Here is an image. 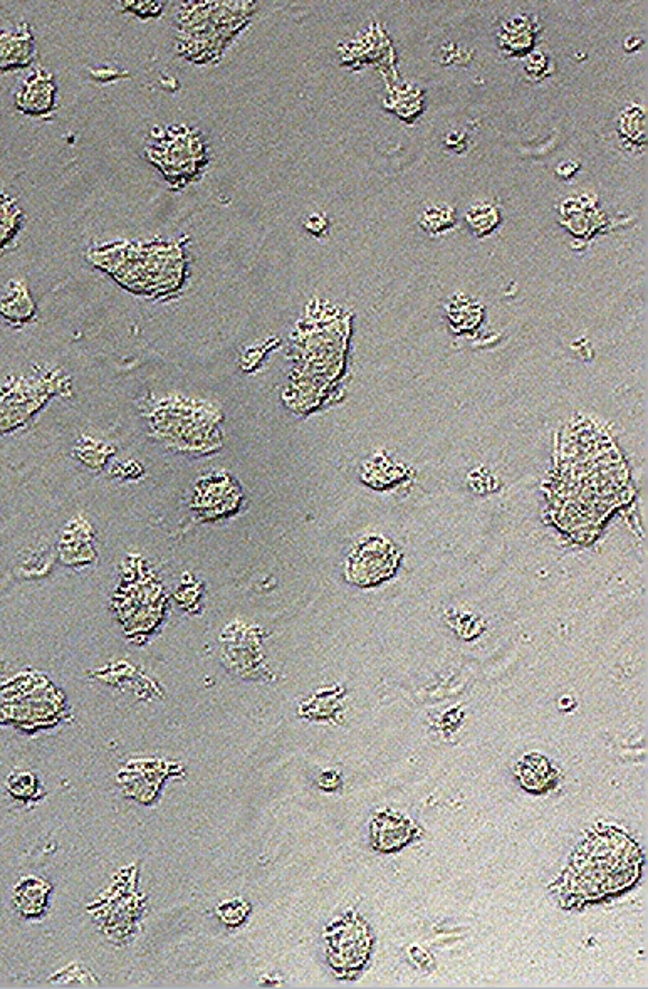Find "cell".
<instances>
[{
	"label": "cell",
	"instance_id": "cell-1",
	"mask_svg": "<svg viewBox=\"0 0 648 989\" xmlns=\"http://www.w3.org/2000/svg\"><path fill=\"white\" fill-rule=\"evenodd\" d=\"M251 2H187L177 14L178 51L194 63H212L249 17Z\"/></svg>",
	"mask_w": 648,
	"mask_h": 989
},
{
	"label": "cell",
	"instance_id": "cell-2",
	"mask_svg": "<svg viewBox=\"0 0 648 989\" xmlns=\"http://www.w3.org/2000/svg\"><path fill=\"white\" fill-rule=\"evenodd\" d=\"M620 833L613 830L612 833H601L593 840L585 843L571 865L570 875H568V885L570 889L578 890L585 901L595 899L603 894L617 892V890L627 887L635 880V875L625 874V872H635L638 874V853L637 848L632 847L622 855L617 852L628 842H625L612 853V859H608V853L612 852L613 845L617 842Z\"/></svg>",
	"mask_w": 648,
	"mask_h": 989
},
{
	"label": "cell",
	"instance_id": "cell-3",
	"mask_svg": "<svg viewBox=\"0 0 648 989\" xmlns=\"http://www.w3.org/2000/svg\"><path fill=\"white\" fill-rule=\"evenodd\" d=\"M145 155L173 187L192 182L207 165L209 147L204 133L187 125L153 128L145 143Z\"/></svg>",
	"mask_w": 648,
	"mask_h": 989
},
{
	"label": "cell",
	"instance_id": "cell-4",
	"mask_svg": "<svg viewBox=\"0 0 648 989\" xmlns=\"http://www.w3.org/2000/svg\"><path fill=\"white\" fill-rule=\"evenodd\" d=\"M400 553L383 536H368L351 551L346 578L358 587H375L397 570Z\"/></svg>",
	"mask_w": 648,
	"mask_h": 989
},
{
	"label": "cell",
	"instance_id": "cell-5",
	"mask_svg": "<svg viewBox=\"0 0 648 989\" xmlns=\"http://www.w3.org/2000/svg\"><path fill=\"white\" fill-rule=\"evenodd\" d=\"M242 494L237 482L227 472L202 477L194 487V506L205 519H217L236 513Z\"/></svg>",
	"mask_w": 648,
	"mask_h": 989
},
{
	"label": "cell",
	"instance_id": "cell-6",
	"mask_svg": "<svg viewBox=\"0 0 648 989\" xmlns=\"http://www.w3.org/2000/svg\"><path fill=\"white\" fill-rule=\"evenodd\" d=\"M58 101V84L48 69H32L22 79L16 93L17 110L29 116H48L53 113Z\"/></svg>",
	"mask_w": 648,
	"mask_h": 989
},
{
	"label": "cell",
	"instance_id": "cell-7",
	"mask_svg": "<svg viewBox=\"0 0 648 989\" xmlns=\"http://www.w3.org/2000/svg\"><path fill=\"white\" fill-rule=\"evenodd\" d=\"M36 59V41L29 24L0 29V69L12 71L31 66Z\"/></svg>",
	"mask_w": 648,
	"mask_h": 989
},
{
	"label": "cell",
	"instance_id": "cell-8",
	"mask_svg": "<svg viewBox=\"0 0 648 989\" xmlns=\"http://www.w3.org/2000/svg\"><path fill=\"white\" fill-rule=\"evenodd\" d=\"M415 832L410 818L395 812L378 813L372 823L373 845L382 852H395L410 842Z\"/></svg>",
	"mask_w": 648,
	"mask_h": 989
},
{
	"label": "cell",
	"instance_id": "cell-9",
	"mask_svg": "<svg viewBox=\"0 0 648 989\" xmlns=\"http://www.w3.org/2000/svg\"><path fill=\"white\" fill-rule=\"evenodd\" d=\"M93 528L86 519L69 521L61 538V558L66 565H86L95 560Z\"/></svg>",
	"mask_w": 648,
	"mask_h": 989
},
{
	"label": "cell",
	"instance_id": "cell-10",
	"mask_svg": "<svg viewBox=\"0 0 648 989\" xmlns=\"http://www.w3.org/2000/svg\"><path fill=\"white\" fill-rule=\"evenodd\" d=\"M36 303L24 279H11L0 296V316L9 323H29L36 318Z\"/></svg>",
	"mask_w": 648,
	"mask_h": 989
},
{
	"label": "cell",
	"instance_id": "cell-11",
	"mask_svg": "<svg viewBox=\"0 0 648 989\" xmlns=\"http://www.w3.org/2000/svg\"><path fill=\"white\" fill-rule=\"evenodd\" d=\"M51 884L44 879H39L36 875L22 877L14 887L12 901L19 914L24 917L41 916L46 904H48Z\"/></svg>",
	"mask_w": 648,
	"mask_h": 989
},
{
	"label": "cell",
	"instance_id": "cell-12",
	"mask_svg": "<svg viewBox=\"0 0 648 989\" xmlns=\"http://www.w3.org/2000/svg\"><path fill=\"white\" fill-rule=\"evenodd\" d=\"M24 224V210L14 197L0 194V254L7 251Z\"/></svg>",
	"mask_w": 648,
	"mask_h": 989
},
{
	"label": "cell",
	"instance_id": "cell-13",
	"mask_svg": "<svg viewBox=\"0 0 648 989\" xmlns=\"http://www.w3.org/2000/svg\"><path fill=\"white\" fill-rule=\"evenodd\" d=\"M623 140L633 147L647 143V115L640 105H630L622 111L618 123Z\"/></svg>",
	"mask_w": 648,
	"mask_h": 989
},
{
	"label": "cell",
	"instance_id": "cell-14",
	"mask_svg": "<svg viewBox=\"0 0 648 989\" xmlns=\"http://www.w3.org/2000/svg\"><path fill=\"white\" fill-rule=\"evenodd\" d=\"M419 224L430 236H440L455 226V210L447 204H430L420 215Z\"/></svg>",
	"mask_w": 648,
	"mask_h": 989
},
{
	"label": "cell",
	"instance_id": "cell-15",
	"mask_svg": "<svg viewBox=\"0 0 648 989\" xmlns=\"http://www.w3.org/2000/svg\"><path fill=\"white\" fill-rule=\"evenodd\" d=\"M466 220L477 236H487L499 224L501 212H499V207L496 204L482 200V202H476L467 209Z\"/></svg>",
	"mask_w": 648,
	"mask_h": 989
},
{
	"label": "cell",
	"instance_id": "cell-16",
	"mask_svg": "<svg viewBox=\"0 0 648 989\" xmlns=\"http://www.w3.org/2000/svg\"><path fill=\"white\" fill-rule=\"evenodd\" d=\"M533 34L534 27L529 24L528 17H516L506 26H502V46L514 53H521L531 46Z\"/></svg>",
	"mask_w": 648,
	"mask_h": 989
},
{
	"label": "cell",
	"instance_id": "cell-17",
	"mask_svg": "<svg viewBox=\"0 0 648 989\" xmlns=\"http://www.w3.org/2000/svg\"><path fill=\"white\" fill-rule=\"evenodd\" d=\"M447 313H449L452 325L457 326L459 330H469L472 326L479 325L482 309L479 304H474L472 299L460 294V296H455L452 304H449Z\"/></svg>",
	"mask_w": 648,
	"mask_h": 989
},
{
	"label": "cell",
	"instance_id": "cell-18",
	"mask_svg": "<svg viewBox=\"0 0 648 989\" xmlns=\"http://www.w3.org/2000/svg\"><path fill=\"white\" fill-rule=\"evenodd\" d=\"M7 790H9L12 796L19 798V800H29L37 791L36 776L32 775V773H27V771H21L17 775H11L9 776V780H7Z\"/></svg>",
	"mask_w": 648,
	"mask_h": 989
},
{
	"label": "cell",
	"instance_id": "cell-19",
	"mask_svg": "<svg viewBox=\"0 0 648 989\" xmlns=\"http://www.w3.org/2000/svg\"><path fill=\"white\" fill-rule=\"evenodd\" d=\"M247 911H249V906H247L246 902H242L241 899H234V901H229L222 904V906L217 909V914H219L220 919H222L227 926H239V924L246 919Z\"/></svg>",
	"mask_w": 648,
	"mask_h": 989
},
{
	"label": "cell",
	"instance_id": "cell-20",
	"mask_svg": "<svg viewBox=\"0 0 648 989\" xmlns=\"http://www.w3.org/2000/svg\"><path fill=\"white\" fill-rule=\"evenodd\" d=\"M546 66H548V59L541 51L531 54L526 61V69L533 78H543L544 74L548 73Z\"/></svg>",
	"mask_w": 648,
	"mask_h": 989
},
{
	"label": "cell",
	"instance_id": "cell-21",
	"mask_svg": "<svg viewBox=\"0 0 648 989\" xmlns=\"http://www.w3.org/2000/svg\"><path fill=\"white\" fill-rule=\"evenodd\" d=\"M304 227L314 236H321L328 229V219L323 214H311L304 220Z\"/></svg>",
	"mask_w": 648,
	"mask_h": 989
},
{
	"label": "cell",
	"instance_id": "cell-22",
	"mask_svg": "<svg viewBox=\"0 0 648 989\" xmlns=\"http://www.w3.org/2000/svg\"><path fill=\"white\" fill-rule=\"evenodd\" d=\"M464 142H466V133H464V131H450L447 138H445V143H447L450 148H457V145L462 147Z\"/></svg>",
	"mask_w": 648,
	"mask_h": 989
},
{
	"label": "cell",
	"instance_id": "cell-23",
	"mask_svg": "<svg viewBox=\"0 0 648 989\" xmlns=\"http://www.w3.org/2000/svg\"><path fill=\"white\" fill-rule=\"evenodd\" d=\"M578 168H580V165H578V163L576 162H571L570 160V162L561 163L560 167H558V170H556V172H558V175H560V177L568 178L571 177V175H573V173H575L576 170H578Z\"/></svg>",
	"mask_w": 648,
	"mask_h": 989
}]
</instances>
